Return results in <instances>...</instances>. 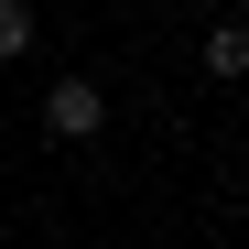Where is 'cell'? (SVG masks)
Segmentation results:
<instances>
[{
	"label": "cell",
	"mask_w": 249,
	"mask_h": 249,
	"mask_svg": "<svg viewBox=\"0 0 249 249\" xmlns=\"http://www.w3.org/2000/svg\"><path fill=\"white\" fill-rule=\"evenodd\" d=\"M98 119H108V98L87 87V76H54L44 87V130L54 141H98Z\"/></svg>",
	"instance_id": "6da1fadb"
},
{
	"label": "cell",
	"mask_w": 249,
	"mask_h": 249,
	"mask_svg": "<svg viewBox=\"0 0 249 249\" xmlns=\"http://www.w3.org/2000/svg\"><path fill=\"white\" fill-rule=\"evenodd\" d=\"M206 76H249V22H217V33H206Z\"/></svg>",
	"instance_id": "7a4b0ae2"
},
{
	"label": "cell",
	"mask_w": 249,
	"mask_h": 249,
	"mask_svg": "<svg viewBox=\"0 0 249 249\" xmlns=\"http://www.w3.org/2000/svg\"><path fill=\"white\" fill-rule=\"evenodd\" d=\"M33 33H44V22H33L22 0H0V65H11V54H33Z\"/></svg>",
	"instance_id": "3957f363"
}]
</instances>
